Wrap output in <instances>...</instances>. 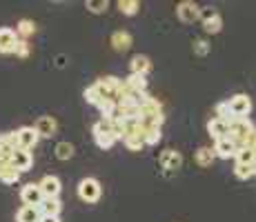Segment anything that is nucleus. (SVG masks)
<instances>
[{"label": "nucleus", "instance_id": "f257e3e1", "mask_svg": "<svg viewBox=\"0 0 256 222\" xmlns=\"http://www.w3.org/2000/svg\"><path fill=\"white\" fill-rule=\"evenodd\" d=\"M256 129V127L252 125V120L250 118H232L230 120V140L236 145V149H240L243 147V142L248 140V136Z\"/></svg>", "mask_w": 256, "mask_h": 222}, {"label": "nucleus", "instance_id": "f03ea898", "mask_svg": "<svg viewBox=\"0 0 256 222\" xmlns=\"http://www.w3.org/2000/svg\"><path fill=\"white\" fill-rule=\"evenodd\" d=\"M92 131H94V140H96V145L100 147V149H112V147L116 145L114 131H112V120H107V118L98 120Z\"/></svg>", "mask_w": 256, "mask_h": 222}, {"label": "nucleus", "instance_id": "7ed1b4c3", "mask_svg": "<svg viewBox=\"0 0 256 222\" xmlns=\"http://www.w3.org/2000/svg\"><path fill=\"white\" fill-rule=\"evenodd\" d=\"M100 196H102V187L96 178H82V180L78 182V198L82 202L94 205V202L100 200Z\"/></svg>", "mask_w": 256, "mask_h": 222}, {"label": "nucleus", "instance_id": "20e7f679", "mask_svg": "<svg viewBox=\"0 0 256 222\" xmlns=\"http://www.w3.org/2000/svg\"><path fill=\"white\" fill-rule=\"evenodd\" d=\"M228 109L232 118H248L250 111H252V100L245 93H236L228 100Z\"/></svg>", "mask_w": 256, "mask_h": 222}, {"label": "nucleus", "instance_id": "39448f33", "mask_svg": "<svg viewBox=\"0 0 256 222\" xmlns=\"http://www.w3.org/2000/svg\"><path fill=\"white\" fill-rule=\"evenodd\" d=\"M200 20H203L205 33H218L223 29V18H220V13L214 7L200 9Z\"/></svg>", "mask_w": 256, "mask_h": 222}, {"label": "nucleus", "instance_id": "423d86ee", "mask_svg": "<svg viewBox=\"0 0 256 222\" xmlns=\"http://www.w3.org/2000/svg\"><path fill=\"white\" fill-rule=\"evenodd\" d=\"M176 16H178L180 22H196L200 18V7L196 2H192V0H183V2H178V7H176Z\"/></svg>", "mask_w": 256, "mask_h": 222}, {"label": "nucleus", "instance_id": "0eeeda50", "mask_svg": "<svg viewBox=\"0 0 256 222\" xmlns=\"http://www.w3.org/2000/svg\"><path fill=\"white\" fill-rule=\"evenodd\" d=\"M42 191L40 187H38V182H27V185L20 189V200L24 202L27 207H38L42 202Z\"/></svg>", "mask_w": 256, "mask_h": 222}, {"label": "nucleus", "instance_id": "6e6552de", "mask_svg": "<svg viewBox=\"0 0 256 222\" xmlns=\"http://www.w3.org/2000/svg\"><path fill=\"white\" fill-rule=\"evenodd\" d=\"M16 136H18V149H27V151H32L40 140V136H38V131L34 127H20L16 131Z\"/></svg>", "mask_w": 256, "mask_h": 222}, {"label": "nucleus", "instance_id": "1a4fd4ad", "mask_svg": "<svg viewBox=\"0 0 256 222\" xmlns=\"http://www.w3.org/2000/svg\"><path fill=\"white\" fill-rule=\"evenodd\" d=\"M18 40H20V38L16 36V29L0 27V53H14Z\"/></svg>", "mask_w": 256, "mask_h": 222}, {"label": "nucleus", "instance_id": "9d476101", "mask_svg": "<svg viewBox=\"0 0 256 222\" xmlns=\"http://www.w3.org/2000/svg\"><path fill=\"white\" fill-rule=\"evenodd\" d=\"M9 162L22 174V171H29L34 167V156H32V151H27V149H16L12 154V160Z\"/></svg>", "mask_w": 256, "mask_h": 222}, {"label": "nucleus", "instance_id": "9b49d317", "mask_svg": "<svg viewBox=\"0 0 256 222\" xmlns=\"http://www.w3.org/2000/svg\"><path fill=\"white\" fill-rule=\"evenodd\" d=\"M34 129L38 131L40 138H52V136H56V131H58V122H56V118H52V116H42L36 120Z\"/></svg>", "mask_w": 256, "mask_h": 222}, {"label": "nucleus", "instance_id": "f8f14e48", "mask_svg": "<svg viewBox=\"0 0 256 222\" xmlns=\"http://www.w3.org/2000/svg\"><path fill=\"white\" fill-rule=\"evenodd\" d=\"M180 165H183V156H180V151L176 149H165L163 154H160V167L167 171H178Z\"/></svg>", "mask_w": 256, "mask_h": 222}, {"label": "nucleus", "instance_id": "ddd939ff", "mask_svg": "<svg viewBox=\"0 0 256 222\" xmlns=\"http://www.w3.org/2000/svg\"><path fill=\"white\" fill-rule=\"evenodd\" d=\"M38 187H40L45 198H58V196H60V189H62L60 180H58L56 176H45L40 182H38Z\"/></svg>", "mask_w": 256, "mask_h": 222}, {"label": "nucleus", "instance_id": "4468645a", "mask_svg": "<svg viewBox=\"0 0 256 222\" xmlns=\"http://www.w3.org/2000/svg\"><path fill=\"white\" fill-rule=\"evenodd\" d=\"M132 42H134V40H132V33L130 31H122V29H120V31H114V33H112V38H110V44L116 49L118 53L130 51Z\"/></svg>", "mask_w": 256, "mask_h": 222}, {"label": "nucleus", "instance_id": "2eb2a0df", "mask_svg": "<svg viewBox=\"0 0 256 222\" xmlns=\"http://www.w3.org/2000/svg\"><path fill=\"white\" fill-rule=\"evenodd\" d=\"M208 131L214 140H223V138L230 136V122L220 120V118H212V120L208 122Z\"/></svg>", "mask_w": 256, "mask_h": 222}, {"label": "nucleus", "instance_id": "dca6fc26", "mask_svg": "<svg viewBox=\"0 0 256 222\" xmlns=\"http://www.w3.org/2000/svg\"><path fill=\"white\" fill-rule=\"evenodd\" d=\"M214 156L223 158V160H230V158L236 156V145L230 138H223V140H216L214 145Z\"/></svg>", "mask_w": 256, "mask_h": 222}, {"label": "nucleus", "instance_id": "f3484780", "mask_svg": "<svg viewBox=\"0 0 256 222\" xmlns=\"http://www.w3.org/2000/svg\"><path fill=\"white\" fill-rule=\"evenodd\" d=\"M20 180V171L12 165V162H0V182L4 185H16Z\"/></svg>", "mask_w": 256, "mask_h": 222}, {"label": "nucleus", "instance_id": "a211bd4d", "mask_svg": "<svg viewBox=\"0 0 256 222\" xmlns=\"http://www.w3.org/2000/svg\"><path fill=\"white\" fill-rule=\"evenodd\" d=\"M130 69H132V73H136V76H145L147 78V73L152 71V60L147 56H134L132 58V62H130Z\"/></svg>", "mask_w": 256, "mask_h": 222}, {"label": "nucleus", "instance_id": "6ab92c4d", "mask_svg": "<svg viewBox=\"0 0 256 222\" xmlns=\"http://www.w3.org/2000/svg\"><path fill=\"white\" fill-rule=\"evenodd\" d=\"M38 209H40V216L58 218V214H60V209H62V202L58 198H42V202L38 205Z\"/></svg>", "mask_w": 256, "mask_h": 222}, {"label": "nucleus", "instance_id": "aec40b11", "mask_svg": "<svg viewBox=\"0 0 256 222\" xmlns=\"http://www.w3.org/2000/svg\"><path fill=\"white\" fill-rule=\"evenodd\" d=\"M40 209L38 207H20V211L16 214V222H40Z\"/></svg>", "mask_w": 256, "mask_h": 222}, {"label": "nucleus", "instance_id": "412c9836", "mask_svg": "<svg viewBox=\"0 0 256 222\" xmlns=\"http://www.w3.org/2000/svg\"><path fill=\"white\" fill-rule=\"evenodd\" d=\"M34 33H36V24H34V20H29V18H22V20L16 24V36L20 38V40H29Z\"/></svg>", "mask_w": 256, "mask_h": 222}, {"label": "nucleus", "instance_id": "4be33fe9", "mask_svg": "<svg viewBox=\"0 0 256 222\" xmlns=\"http://www.w3.org/2000/svg\"><path fill=\"white\" fill-rule=\"evenodd\" d=\"M125 85L136 93H147V78L145 76H136V73H130V78H125Z\"/></svg>", "mask_w": 256, "mask_h": 222}, {"label": "nucleus", "instance_id": "5701e85b", "mask_svg": "<svg viewBox=\"0 0 256 222\" xmlns=\"http://www.w3.org/2000/svg\"><path fill=\"white\" fill-rule=\"evenodd\" d=\"M122 145L127 147L130 151H142L145 149V138L140 136V133H132V136H125L122 138Z\"/></svg>", "mask_w": 256, "mask_h": 222}, {"label": "nucleus", "instance_id": "b1692460", "mask_svg": "<svg viewBox=\"0 0 256 222\" xmlns=\"http://www.w3.org/2000/svg\"><path fill=\"white\" fill-rule=\"evenodd\" d=\"M214 149H210V147H200L198 151H196L194 160L198 167H212V162H214Z\"/></svg>", "mask_w": 256, "mask_h": 222}, {"label": "nucleus", "instance_id": "393cba45", "mask_svg": "<svg viewBox=\"0 0 256 222\" xmlns=\"http://www.w3.org/2000/svg\"><path fill=\"white\" fill-rule=\"evenodd\" d=\"M56 158L58 160H72L74 158V145L72 142H58L56 145Z\"/></svg>", "mask_w": 256, "mask_h": 222}, {"label": "nucleus", "instance_id": "a878e982", "mask_svg": "<svg viewBox=\"0 0 256 222\" xmlns=\"http://www.w3.org/2000/svg\"><path fill=\"white\" fill-rule=\"evenodd\" d=\"M118 9H120V13H125V16H134L140 9V2L138 0H118Z\"/></svg>", "mask_w": 256, "mask_h": 222}, {"label": "nucleus", "instance_id": "bb28decb", "mask_svg": "<svg viewBox=\"0 0 256 222\" xmlns=\"http://www.w3.org/2000/svg\"><path fill=\"white\" fill-rule=\"evenodd\" d=\"M236 165H248V167H254L256 160H254V154L252 149H236Z\"/></svg>", "mask_w": 256, "mask_h": 222}, {"label": "nucleus", "instance_id": "cd10ccee", "mask_svg": "<svg viewBox=\"0 0 256 222\" xmlns=\"http://www.w3.org/2000/svg\"><path fill=\"white\" fill-rule=\"evenodd\" d=\"M85 7L90 9L92 13H105L107 7H110V2H107V0H87Z\"/></svg>", "mask_w": 256, "mask_h": 222}, {"label": "nucleus", "instance_id": "c85d7f7f", "mask_svg": "<svg viewBox=\"0 0 256 222\" xmlns=\"http://www.w3.org/2000/svg\"><path fill=\"white\" fill-rule=\"evenodd\" d=\"M234 176L238 180H248V178L254 176V167H248V165H234Z\"/></svg>", "mask_w": 256, "mask_h": 222}, {"label": "nucleus", "instance_id": "c756f323", "mask_svg": "<svg viewBox=\"0 0 256 222\" xmlns=\"http://www.w3.org/2000/svg\"><path fill=\"white\" fill-rule=\"evenodd\" d=\"M0 142H4L7 147H12V149L16 151V149H18V136H16V131L2 133V136H0Z\"/></svg>", "mask_w": 256, "mask_h": 222}, {"label": "nucleus", "instance_id": "7c9ffc66", "mask_svg": "<svg viewBox=\"0 0 256 222\" xmlns=\"http://www.w3.org/2000/svg\"><path fill=\"white\" fill-rule=\"evenodd\" d=\"M16 53L18 58H27L29 53H32V44H29V40H18V44H16Z\"/></svg>", "mask_w": 256, "mask_h": 222}, {"label": "nucleus", "instance_id": "2f4dec72", "mask_svg": "<svg viewBox=\"0 0 256 222\" xmlns=\"http://www.w3.org/2000/svg\"><path fill=\"white\" fill-rule=\"evenodd\" d=\"M194 53H196V56H208V53H210V42L203 40V38L194 40Z\"/></svg>", "mask_w": 256, "mask_h": 222}, {"label": "nucleus", "instance_id": "473e14b6", "mask_svg": "<svg viewBox=\"0 0 256 222\" xmlns=\"http://www.w3.org/2000/svg\"><path fill=\"white\" fill-rule=\"evenodd\" d=\"M82 96H85V100L90 102V105H94V107H96L98 102H100V96H98V91H96V87H94V85H92V87H87Z\"/></svg>", "mask_w": 256, "mask_h": 222}, {"label": "nucleus", "instance_id": "72a5a7b5", "mask_svg": "<svg viewBox=\"0 0 256 222\" xmlns=\"http://www.w3.org/2000/svg\"><path fill=\"white\" fill-rule=\"evenodd\" d=\"M216 118H220V120H228V122L232 120V116H230V109H228V100L216 105Z\"/></svg>", "mask_w": 256, "mask_h": 222}, {"label": "nucleus", "instance_id": "f704fd0d", "mask_svg": "<svg viewBox=\"0 0 256 222\" xmlns=\"http://www.w3.org/2000/svg\"><path fill=\"white\" fill-rule=\"evenodd\" d=\"M12 154H14L12 147H7L4 142H0V162H9L12 160Z\"/></svg>", "mask_w": 256, "mask_h": 222}, {"label": "nucleus", "instance_id": "c9c22d12", "mask_svg": "<svg viewBox=\"0 0 256 222\" xmlns=\"http://www.w3.org/2000/svg\"><path fill=\"white\" fill-rule=\"evenodd\" d=\"M40 222H60V218H52V216H42Z\"/></svg>", "mask_w": 256, "mask_h": 222}, {"label": "nucleus", "instance_id": "e433bc0d", "mask_svg": "<svg viewBox=\"0 0 256 222\" xmlns=\"http://www.w3.org/2000/svg\"><path fill=\"white\" fill-rule=\"evenodd\" d=\"M252 154H254V160H256V145L252 147Z\"/></svg>", "mask_w": 256, "mask_h": 222}, {"label": "nucleus", "instance_id": "4c0bfd02", "mask_svg": "<svg viewBox=\"0 0 256 222\" xmlns=\"http://www.w3.org/2000/svg\"><path fill=\"white\" fill-rule=\"evenodd\" d=\"M254 176H256V165H254Z\"/></svg>", "mask_w": 256, "mask_h": 222}]
</instances>
